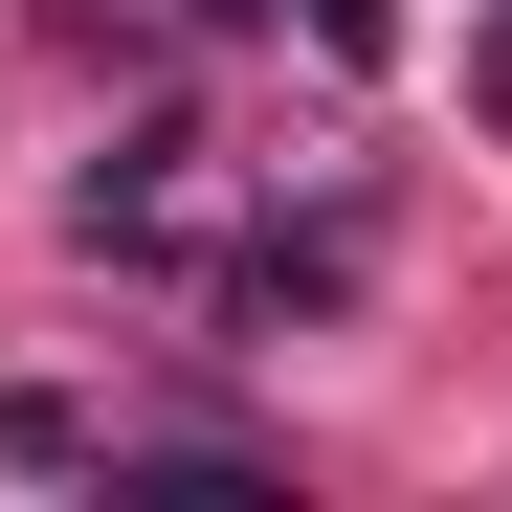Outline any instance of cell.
I'll list each match as a JSON object with an SVG mask.
<instances>
[{
  "label": "cell",
  "instance_id": "cell-1",
  "mask_svg": "<svg viewBox=\"0 0 512 512\" xmlns=\"http://www.w3.org/2000/svg\"><path fill=\"white\" fill-rule=\"evenodd\" d=\"M179 201H201V134L156 112V134L112 156V179H90V245H179Z\"/></svg>",
  "mask_w": 512,
  "mask_h": 512
},
{
  "label": "cell",
  "instance_id": "cell-2",
  "mask_svg": "<svg viewBox=\"0 0 512 512\" xmlns=\"http://www.w3.org/2000/svg\"><path fill=\"white\" fill-rule=\"evenodd\" d=\"M312 23H334V45H357V67H379V0H312Z\"/></svg>",
  "mask_w": 512,
  "mask_h": 512
}]
</instances>
